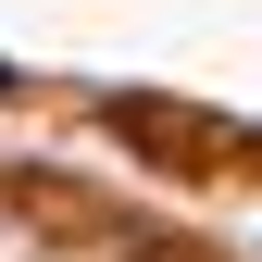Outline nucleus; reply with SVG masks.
<instances>
[{"instance_id":"nucleus-1","label":"nucleus","mask_w":262,"mask_h":262,"mask_svg":"<svg viewBox=\"0 0 262 262\" xmlns=\"http://www.w3.org/2000/svg\"><path fill=\"white\" fill-rule=\"evenodd\" d=\"M0 88H13V75H0Z\"/></svg>"}]
</instances>
